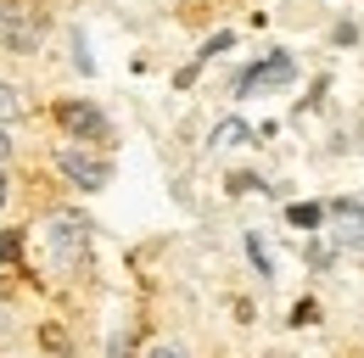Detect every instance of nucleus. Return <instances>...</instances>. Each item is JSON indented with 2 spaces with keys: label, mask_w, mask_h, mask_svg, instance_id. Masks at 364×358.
Masks as SVG:
<instances>
[{
  "label": "nucleus",
  "mask_w": 364,
  "mask_h": 358,
  "mask_svg": "<svg viewBox=\"0 0 364 358\" xmlns=\"http://www.w3.org/2000/svg\"><path fill=\"white\" fill-rule=\"evenodd\" d=\"M85 246H90V224L79 219V213H56V219H50V258L62 268L85 264Z\"/></svg>",
  "instance_id": "obj_1"
},
{
  "label": "nucleus",
  "mask_w": 364,
  "mask_h": 358,
  "mask_svg": "<svg viewBox=\"0 0 364 358\" xmlns=\"http://www.w3.org/2000/svg\"><path fill=\"white\" fill-rule=\"evenodd\" d=\"M46 23L34 11H0V50H40Z\"/></svg>",
  "instance_id": "obj_2"
},
{
  "label": "nucleus",
  "mask_w": 364,
  "mask_h": 358,
  "mask_svg": "<svg viewBox=\"0 0 364 358\" xmlns=\"http://www.w3.org/2000/svg\"><path fill=\"white\" fill-rule=\"evenodd\" d=\"M56 163H62V174L73 179V185H85V190H101V185L112 179V168H107L101 157H90V151H73V146H68Z\"/></svg>",
  "instance_id": "obj_3"
},
{
  "label": "nucleus",
  "mask_w": 364,
  "mask_h": 358,
  "mask_svg": "<svg viewBox=\"0 0 364 358\" xmlns=\"http://www.w3.org/2000/svg\"><path fill=\"white\" fill-rule=\"evenodd\" d=\"M291 56H269V62H258V67H247L241 79H235V90L241 95H252V90H269V85H291Z\"/></svg>",
  "instance_id": "obj_4"
},
{
  "label": "nucleus",
  "mask_w": 364,
  "mask_h": 358,
  "mask_svg": "<svg viewBox=\"0 0 364 358\" xmlns=\"http://www.w3.org/2000/svg\"><path fill=\"white\" fill-rule=\"evenodd\" d=\"M56 118H62V129L85 134V140H107V118L95 112L90 101H62V107H56Z\"/></svg>",
  "instance_id": "obj_5"
},
{
  "label": "nucleus",
  "mask_w": 364,
  "mask_h": 358,
  "mask_svg": "<svg viewBox=\"0 0 364 358\" xmlns=\"http://www.w3.org/2000/svg\"><path fill=\"white\" fill-rule=\"evenodd\" d=\"M331 219H336V241L364 246V202H336V207H331Z\"/></svg>",
  "instance_id": "obj_6"
},
{
  "label": "nucleus",
  "mask_w": 364,
  "mask_h": 358,
  "mask_svg": "<svg viewBox=\"0 0 364 358\" xmlns=\"http://www.w3.org/2000/svg\"><path fill=\"white\" fill-rule=\"evenodd\" d=\"M247 140H252V129H247V124H235V118L213 129V146H247Z\"/></svg>",
  "instance_id": "obj_7"
},
{
  "label": "nucleus",
  "mask_w": 364,
  "mask_h": 358,
  "mask_svg": "<svg viewBox=\"0 0 364 358\" xmlns=\"http://www.w3.org/2000/svg\"><path fill=\"white\" fill-rule=\"evenodd\" d=\"M17 112H23V101H17V90H11V85H0V124H11Z\"/></svg>",
  "instance_id": "obj_8"
},
{
  "label": "nucleus",
  "mask_w": 364,
  "mask_h": 358,
  "mask_svg": "<svg viewBox=\"0 0 364 358\" xmlns=\"http://www.w3.org/2000/svg\"><path fill=\"white\" fill-rule=\"evenodd\" d=\"M319 219H325V213H319V207H309V202H303V207H291V224H297V229H314Z\"/></svg>",
  "instance_id": "obj_9"
},
{
  "label": "nucleus",
  "mask_w": 364,
  "mask_h": 358,
  "mask_svg": "<svg viewBox=\"0 0 364 358\" xmlns=\"http://www.w3.org/2000/svg\"><path fill=\"white\" fill-rule=\"evenodd\" d=\"M6 258H17V235H11V229H0V264H6Z\"/></svg>",
  "instance_id": "obj_10"
},
{
  "label": "nucleus",
  "mask_w": 364,
  "mask_h": 358,
  "mask_svg": "<svg viewBox=\"0 0 364 358\" xmlns=\"http://www.w3.org/2000/svg\"><path fill=\"white\" fill-rule=\"evenodd\" d=\"M146 358H185V353H180V347H151Z\"/></svg>",
  "instance_id": "obj_11"
},
{
  "label": "nucleus",
  "mask_w": 364,
  "mask_h": 358,
  "mask_svg": "<svg viewBox=\"0 0 364 358\" xmlns=\"http://www.w3.org/2000/svg\"><path fill=\"white\" fill-rule=\"evenodd\" d=\"M11 157V134H6V124H0V163Z\"/></svg>",
  "instance_id": "obj_12"
},
{
  "label": "nucleus",
  "mask_w": 364,
  "mask_h": 358,
  "mask_svg": "<svg viewBox=\"0 0 364 358\" xmlns=\"http://www.w3.org/2000/svg\"><path fill=\"white\" fill-rule=\"evenodd\" d=\"M0 207H6V174H0Z\"/></svg>",
  "instance_id": "obj_13"
}]
</instances>
